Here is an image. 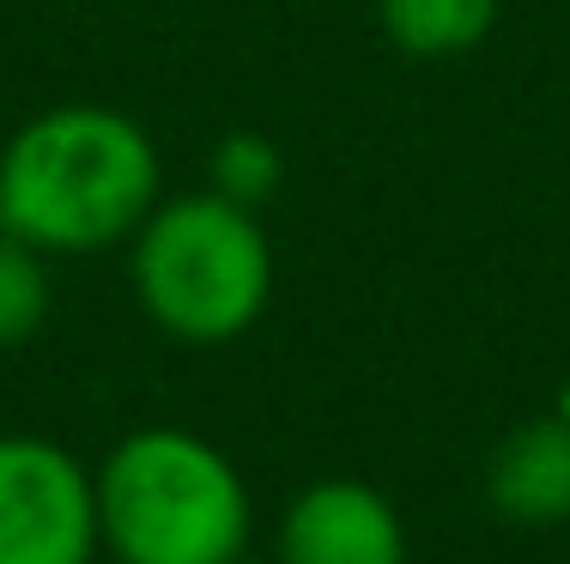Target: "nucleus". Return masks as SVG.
Wrapping results in <instances>:
<instances>
[{
	"label": "nucleus",
	"instance_id": "nucleus-3",
	"mask_svg": "<svg viewBox=\"0 0 570 564\" xmlns=\"http://www.w3.org/2000/svg\"><path fill=\"white\" fill-rule=\"evenodd\" d=\"M134 291L146 316L188 346H225L274 291V249H267L255 207L230 195H188L153 207L134 244Z\"/></svg>",
	"mask_w": 570,
	"mask_h": 564
},
{
	"label": "nucleus",
	"instance_id": "nucleus-10",
	"mask_svg": "<svg viewBox=\"0 0 570 564\" xmlns=\"http://www.w3.org/2000/svg\"><path fill=\"white\" fill-rule=\"evenodd\" d=\"M237 564H255V558H237Z\"/></svg>",
	"mask_w": 570,
	"mask_h": 564
},
{
	"label": "nucleus",
	"instance_id": "nucleus-2",
	"mask_svg": "<svg viewBox=\"0 0 570 564\" xmlns=\"http://www.w3.org/2000/svg\"><path fill=\"white\" fill-rule=\"evenodd\" d=\"M98 522L121 564H237L249 546V486L207 437L146 425L98 467Z\"/></svg>",
	"mask_w": 570,
	"mask_h": 564
},
{
	"label": "nucleus",
	"instance_id": "nucleus-1",
	"mask_svg": "<svg viewBox=\"0 0 570 564\" xmlns=\"http://www.w3.org/2000/svg\"><path fill=\"white\" fill-rule=\"evenodd\" d=\"M158 200V152L121 110L61 103L0 152V231L43 255L104 249L140 231Z\"/></svg>",
	"mask_w": 570,
	"mask_h": 564
},
{
	"label": "nucleus",
	"instance_id": "nucleus-6",
	"mask_svg": "<svg viewBox=\"0 0 570 564\" xmlns=\"http://www.w3.org/2000/svg\"><path fill=\"white\" fill-rule=\"evenodd\" d=\"M485 498L515 528L570 522V413L528 419L498 443L492 467H485Z\"/></svg>",
	"mask_w": 570,
	"mask_h": 564
},
{
	"label": "nucleus",
	"instance_id": "nucleus-9",
	"mask_svg": "<svg viewBox=\"0 0 570 564\" xmlns=\"http://www.w3.org/2000/svg\"><path fill=\"white\" fill-rule=\"evenodd\" d=\"M213 165H219V195H230L237 207L267 200L274 182H279V158H274V146H267L262 133H237V140H225Z\"/></svg>",
	"mask_w": 570,
	"mask_h": 564
},
{
	"label": "nucleus",
	"instance_id": "nucleus-8",
	"mask_svg": "<svg viewBox=\"0 0 570 564\" xmlns=\"http://www.w3.org/2000/svg\"><path fill=\"white\" fill-rule=\"evenodd\" d=\"M49 316V267L43 249H31L24 237L0 231V353L24 346Z\"/></svg>",
	"mask_w": 570,
	"mask_h": 564
},
{
	"label": "nucleus",
	"instance_id": "nucleus-5",
	"mask_svg": "<svg viewBox=\"0 0 570 564\" xmlns=\"http://www.w3.org/2000/svg\"><path fill=\"white\" fill-rule=\"evenodd\" d=\"M279 564H406V528L364 479H316L279 522Z\"/></svg>",
	"mask_w": 570,
	"mask_h": 564
},
{
	"label": "nucleus",
	"instance_id": "nucleus-7",
	"mask_svg": "<svg viewBox=\"0 0 570 564\" xmlns=\"http://www.w3.org/2000/svg\"><path fill=\"white\" fill-rule=\"evenodd\" d=\"M498 19V0H383V31L406 56H461Z\"/></svg>",
	"mask_w": 570,
	"mask_h": 564
},
{
	"label": "nucleus",
	"instance_id": "nucleus-4",
	"mask_svg": "<svg viewBox=\"0 0 570 564\" xmlns=\"http://www.w3.org/2000/svg\"><path fill=\"white\" fill-rule=\"evenodd\" d=\"M98 479L49 437H0V564H91Z\"/></svg>",
	"mask_w": 570,
	"mask_h": 564
}]
</instances>
